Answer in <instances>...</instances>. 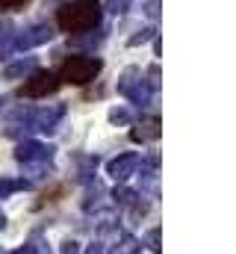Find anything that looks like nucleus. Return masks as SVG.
<instances>
[{"label":"nucleus","instance_id":"nucleus-1","mask_svg":"<svg viewBox=\"0 0 236 254\" xmlns=\"http://www.w3.org/2000/svg\"><path fill=\"white\" fill-rule=\"evenodd\" d=\"M101 3L98 0H74V3H65L57 12V24L62 33H89L95 27H101Z\"/></svg>","mask_w":236,"mask_h":254},{"label":"nucleus","instance_id":"nucleus-2","mask_svg":"<svg viewBox=\"0 0 236 254\" xmlns=\"http://www.w3.org/2000/svg\"><path fill=\"white\" fill-rule=\"evenodd\" d=\"M101 68H104V63H101L98 57L74 54V57H68V60L62 63L59 80H62V83H71V86H86V83H92V80L101 74Z\"/></svg>","mask_w":236,"mask_h":254},{"label":"nucleus","instance_id":"nucleus-3","mask_svg":"<svg viewBox=\"0 0 236 254\" xmlns=\"http://www.w3.org/2000/svg\"><path fill=\"white\" fill-rule=\"evenodd\" d=\"M151 92H154V89L145 83L142 68H136V65L124 68V74L118 77V95H124V98H127V101H133V104H148Z\"/></svg>","mask_w":236,"mask_h":254},{"label":"nucleus","instance_id":"nucleus-4","mask_svg":"<svg viewBox=\"0 0 236 254\" xmlns=\"http://www.w3.org/2000/svg\"><path fill=\"white\" fill-rule=\"evenodd\" d=\"M59 86H62V80H59L57 71H33L30 77H24V86H21V95L24 98H48V95H54Z\"/></svg>","mask_w":236,"mask_h":254},{"label":"nucleus","instance_id":"nucleus-5","mask_svg":"<svg viewBox=\"0 0 236 254\" xmlns=\"http://www.w3.org/2000/svg\"><path fill=\"white\" fill-rule=\"evenodd\" d=\"M54 145H45V142H39V139H24V142H18V148H15V160L27 169V166H48L51 160H54Z\"/></svg>","mask_w":236,"mask_h":254},{"label":"nucleus","instance_id":"nucleus-6","mask_svg":"<svg viewBox=\"0 0 236 254\" xmlns=\"http://www.w3.org/2000/svg\"><path fill=\"white\" fill-rule=\"evenodd\" d=\"M65 116V104H51V107H39V110H30L27 119H30V130H39V133H51L57 130L59 119Z\"/></svg>","mask_w":236,"mask_h":254},{"label":"nucleus","instance_id":"nucleus-7","mask_svg":"<svg viewBox=\"0 0 236 254\" xmlns=\"http://www.w3.org/2000/svg\"><path fill=\"white\" fill-rule=\"evenodd\" d=\"M54 39V27L51 24H30L18 33L15 39V51H33L39 45H48Z\"/></svg>","mask_w":236,"mask_h":254},{"label":"nucleus","instance_id":"nucleus-8","mask_svg":"<svg viewBox=\"0 0 236 254\" xmlns=\"http://www.w3.org/2000/svg\"><path fill=\"white\" fill-rule=\"evenodd\" d=\"M142 166V157L139 154H118L107 163V175L116 181V184H124L130 175H136V169Z\"/></svg>","mask_w":236,"mask_h":254},{"label":"nucleus","instance_id":"nucleus-9","mask_svg":"<svg viewBox=\"0 0 236 254\" xmlns=\"http://www.w3.org/2000/svg\"><path fill=\"white\" fill-rule=\"evenodd\" d=\"M160 133H163L160 119H157V116H148V119H142V122H136V125H133L130 139H133V142H139V145H148V142H157V139H160Z\"/></svg>","mask_w":236,"mask_h":254},{"label":"nucleus","instance_id":"nucleus-10","mask_svg":"<svg viewBox=\"0 0 236 254\" xmlns=\"http://www.w3.org/2000/svg\"><path fill=\"white\" fill-rule=\"evenodd\" d=\"M33 71H36V60L27 57V60H18V63L6 65V68H3V77H6V80H24V77H30Z\"/></svg>","mask_w":236,"mask_h":254},{"label":"nucleus","instance_id":"nucleus-11","mask_svg":"<svg viewBox=\"0 0 236 254\" xmlns=\"http://www.w3.org/2000/svg\"><path fill=\"white\" fill-rule=\"evenodd\" d=\"M15 39H18V30L12 21H3L0 24V57H9L15 51Z\"/></svg>","mask_w":236,"mask_h":254},{"label":"nucleus","instance_id":"nucleus-12","mask_svg":"<svg viewBox=\"0 0 236 254\" xmlns=\"http://www.w3.org/2000/svg\"><path fill=\"white\" fill-rule=\"evenodd\" d=\"M21 190H30V181H24V178H0V201L12 198Z\"/></svg>","mask_w":236,"mask_h":254},{"label":"nucleus","instance_id":"nucleus-13","mask_svg":"<svg viewBox=\"0 0 236 254\" xmlns=\"http://www.w3.org/2000/svg\"><path fill=\"white\" fill-rule=\"evenodd\" d=\"M139 252H142V243H139L136 237L124 234V237H121V240H118V243H116V246H113L107 254H139Z\"/></svg>","mask_w":236,"mask_h":254},{"label":"nucleus","instance_id":"nucleus-14","mask_svg":"<svg viewBox=\"0 0 236 254\" xmlns=\"http://www.w3.org/2000/svg\"><path fill=\"white\" fill-rule=\"evenodd\" d=\"M110 122L118 125V127H124V125H130V122H133V116H130V110H127V107H113V110H110Z\"/></svg>","mask_w":236,"mask_h":254},{"label":"nucleus","instance_id":"nucleus-15","mask_svg":"<svg viewBox=\"0 0 236 254\" xmlns=\"http://www.w3.org/2000/svg\"><path fill=\"white\" fill-rule=\"evenodd\" d=\"M145 240H148V249H151L154 254L163 252V246H160V228H151V231L145 234Z\"/></svg>","mask_w":236,"mask_h":254},{"label":"nucleus","instance_id":"nucleus-16","mask_svg":"<svg viewBox=\"0 0 236 254\" xmlns=\"http://www.w3.org/2000/svg\"><path fill=\"white\" fill-rule=\"evenodd\" d=\"M130 6H133V0H107V9H110L113 15H124Z\"/></svg>","mask_w":236,"mask_h":254},{"label":"nucleus","instance_id":"nucleus-17","mask_svg":"<svg viewBox=\"0 0 236 254\" xmlns=\"http://www.w3.org/2000/svg\"><path fill=\"white\" fill-rule=\"evenodd\" d=\"M30 0H0V12H15V9H24Z\"/></svg>","mask_w":236,"mask_h":254},{"label":"nucleus","instance_id":"nucleus-18","mask_svg":"<svg viewBox=\"0 0 236 254\" xmlns=\"http://www.w3.org/2000/svg\"><path fill=\"white\" fill-rule=\"evenodd\" d=\"M151 89H160V65H151L148 68V80H145Z\"/></svg>","mask_w":236,"mask_h":254},{"label":"nucleus","instance_id":"nucleus-19","mask_svg":"<svg viewBox=\"0 0 236 254\" xmlns=\"http://www.w3.org/2000/svg\"><path fill=\"white\" fill-rule=\"evenodd\" d=\"M154 33H157V30H154V27H148V30H142L139 36H133V39H130V45H142V42H148V39H154Z\"/></svg>","mask_w":236,"mask_h":254},{"label":"nucleus","instance_id":"nucleus-20","mask_svg":"<svg viewBox=\"0 0 236 254\" xmlns=\"http://www.w3.org/2000/svg\"><path fill=\"white\" fill-rule=\"evenodd\" d=\"M62 254H80V243L77 240H65L62 243Z\"/></svg>","mask_w":236,"mask_h":254},{"label":"nucleus","instance_id":"nucleus-21","mask_svg":"<svg viewBox=\"0 0 236 254\" xmlns=\"http://www.w3.org/2000/svg\"><path fill=\"white\" fill-rule=\"evenodd\" d=\"M9 254H39V252H36V246H30V243H27V246H18L15 252H9Z\"/></svg>","mask_w":236,"mask_h":254},{"label":"nucleus","instance_id":"nucleus-22","mask_svg":"<svg viewBox=\"0 0 236 254\" xmlns=\"http://www.w3.org/2000/svg\"><path fill=\"white\" fill-rule=\"evenodd\" d=\"M86 254H107V249H104L101 243H92V246L86 249Z\"/></svg>","mask_w":236,"mask_h":254},{"label":"nucleus","instance_id":"nucleus-23","mask_svg":"<svg viewBox=\"0 0 236 254\" xmlns=\"http://www.w3.org/2000/svg\"><path fill=\"white\" fill-rule=\"evenodd\" d=\"M3 225H6V213L0 210V231H3Z\"/></svg>","mask_w":236,"mask_h":254},{"label":"nucleus","instance_id":"nucleus-24","mask_svg":"<svg viewBox=\"0 0 236 254\" xmlns=\"http://www.w3.org/2000/svg\"><path fill=\"white\" fill-rule=\"evenodd\" d=\"M0 107H3V98H0Z\"/></svg>","mask_w":236,"mask_h":254}]
</instances>
